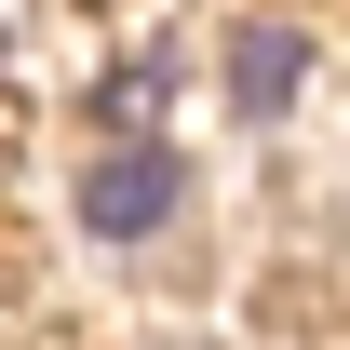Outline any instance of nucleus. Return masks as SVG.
Listing matches in <instances>:
<instances>
[{"label":"nucleus","instance_id":"nucleus-1","mask_svg":"<svg viewBox=\"0 0 350 350\" xmlns=\"http://www.w3.org/2000/svg\"><path fill=\"white\" fill-rule=\"evenodd\" d=\"M162 216H175V162L162 148H108L81 175V229H108V243H148Z\"/></svg>","mask_w":350,"mask_h":350},{"label":"nucleus","instance_id":"nucleus-2","mask_svg":"<svg viewBox=\"0 0 350 350\" xmlns=\"http://www.w3.org/2000/svg\"><path fill=\"white\" fill-rule=\"evenodd\" d=\"M297 81H310V54H297V27H256V41L229 54V94H243L256 122H269V108H297Z\"/></svg>","mask_w":350,"mask_h":350}]
</instances>
